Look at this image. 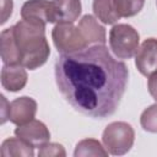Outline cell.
I'll use <instances>...</instances> for the list:
<instances>
[{
  "label": "cell",
  "mask_w": 157,
  "mask_h": 157,
  "mask_svg": "<svg viewBox=\"0 0 157 157\" xmlns=\"http://www.w3.org/2000/svg\"><path fill=\"white\" fill-rule=\"evenodd\" d=\"M156 4H157V1H156Z\"/></svg>",
  "instance_id": "cell-23"
},
{
  "label": "cell",
  "mask_w": 157,
  "mask_h": 157,
  "mask_svg": "<svg viewBox=\"0 0 157 157\" xmlns=\"http://www.w3.org/2000/svg\"><path fill=\"white\" fill-rule=\"evenodd\" d=\"M140 43L137 31L126 23H118L112 27L109 32V47L118 59L132 58Z\"/></svg>",
  "instance_id": "cell-4"
},
{
  "label": "cell",
  "mask_w": 157,
  "mask_h": 157,
  "mask_svg": "<svg viewBox=\"0 0 157 157\" xmlns=\"http://www.w3.org/2000/svg\"><path fill=\"white\" fill-rule=\"evenodd\" d=\"M78 29L88 45L93 44H105L107 33L105 28L98 23V21L92 15H85L78 22Z\"/></svg>",
  "instance_id": "cell-11"
},
{
  "label": "cell",
  "mask_w": 157,
  "mask_h": 157,
  "mask_svg": "<svg viewBox=\"0 0 157 157\" xmlns=\"http://www.w3.org/2000/svg\"><path fill=\"white\" fill-rule=\"evenodd\" d=\"M1 103H2V108H1V124H4L6 120H9V108H10V103H7V101L5 99V97L1 94Z\"/></svg>",
  "instance_id": "cell-22"
},
{
  "label": "cell",
  "mask_w": 157,
  "mask_h": 157,
  "mask_svg": "<svg viewBox=\"0 0 157 157\" xmlns=\"http://www.w3.org/2000/svg\"><path fill=\"white\" fill-rule=\"evenodd\" d=\"M22 20L45 26L47 23H54L53 2L49 0H27L21 7Z\"/></svg>",
  "instance_id": "cell-6"
},
{
  "label": "cell",
  "mask_w": 157,
  "mask_h": 157,
  "mask_svg": "<svg viewBox=\"0 0 157 157\" xmlns=\"http://www.w3.org/2000/svg\"><path fill=\"white\" fill-rule=\"evenodd\" d=\"M52 38L55 48L60 54H71L88 47L78 27L71 22L56 23L52 31Z\"/></svg>",
  "instance_id": "cell-5"
},
{
  "label": "cell",
  "mask_w": 157,
  "mask_h": 157,
  "mask_svg": "<svg viewBox=\"0 0 157 157\" xmlns=\"http://www.w3.org/2000/svg\"><path fill=\"white\" fill-rule=\"evenodd\" d=\"M54 74L65 101L75 110L98 119L115 113L129 80L126 64L114 59L104 44L61 54Z\"/></svg>",
  "instance_id": "cell-1"
},
{
  "label": "cell",
  "mask_w": 157,
  "mask_h": 157,
  "mask_svg": "<svg viewBox=\"0 0 157 157\" xmlns=\"http://www.w3.org/2000/svg\"><path fill=\"white\" fill-rule=\"evenodd\" d=\"M120 17H132L137 15L145 4V0H114Z\"/></svg>",
  "instance_id": "cell-17"
},
{
  "label": "cell",
  "mask_w": 157,
  "mask_h": 157,
  "mask_svg": "<svg viewBox=\"0 0 157 157\" xmlns=\"http://www.w3.org/2000/svg\"><path fill=\"white\" fill-rule=\"evenodd\" d=\"M135 66L144 76H150L157 70V39L147 38L135 54Z\"/></svg>",
  "instance_id": "cell-8"
},
{
  "label": "cell",
  "mask_w": 157,
  "mask_h": 157,
  "mask_svg": "<svg viewBox=\"0 0 157 157\" xmlns=\"http://www.w3.org/2000/svg\"><path fill=\"white\" fill-rule=\"evenodd\" d=\"M54 23L71 22L74 23L81 15V0H52Z\"/></svg>",
  "instance_id": "cell-12"
},
{
  "label": "cell",
  "mask_w": 157,
  "mask_h": 157,
  "mask_svg": "<svg viewBox=\"0 0 157 157\" xmlns=\"http://www.w3.org/2000/svg\"><path fill=\"white\" fill-rule=\"evenodd\" d=\"M37 102L27 96L18 97L10 103L9 120L15 125H23L34 119L37 113Z\"/></svg>",
  "instance_id": "cell-9"
},
{
  "label": "cell",
  "mask_w": 157,
  "mask_h": 157,
  "mask_svg": "<svg viewBox=\"0 0 157 157\" xmlns=\"http://www.w3.org/2000/svg\"><path fill=\"white\" fill-rule=\"evenodd\" d=\"M75 157H87V156H102L107 157L108 151L105 150L102 144L96 140V139H83L80 142H77L75 151H74Z\"/></svg>",
  "instance_id": "cell-16"
},
{
  "label": "cell",
  "mask_w": 157,
  "mask_h": 157,
  "mask_svg": "<svg viewBox=\"0 0 157 157\" xmlns=\"http://www.w3.org/2000/svg\"><path fill=\"white\" fill-rule=\"evenodd\" d=\"M27 71L21 64H4L1 69V86L9 92L21 91L27 83Z\"/></svg>",
  "instance_id": "cell-10"
},
{
  "label": "cell",
  "mask_w": 157,
  "mask_h": 157,
  "mask_svg": "<svg viewBox=\"0 0 157 157\" xmlns=\"http://www.w3.org/2000/svg\"><path fill=\"white\" fill-rule=\"evenodd\" d=\"M13 38L18 63L26 69L36 70L47 63L50 48L45 37V26L21 20L13 25Z\"/></svg>",
  "instance_id": "cell-2"
},
{
  "label": "cell",
  "mask_w": 157,
  "mask_h": 157,
  "mask_svg": "<svg viewBox=\"0 0 157 157\" xmlns=\"http://www.w3.org/2000/svg\"><path fill=\"white\" fill-rule=\"evenodd\" d=\"M1 5H2V18H1V23H5L7 17L11 16L12 13V0H1Z\"/></svg>",
  "instance_id": "cell-21"
},
{
  "label": "cell",
  "mask_w": 157,
  "mask_h": 157,
  "mask_svg": "<svg viewBox=\"0 0 157 157\" xmlns=\"http://www.w3.org/2000/svg\"><path fill=\"white\" fill-rule=\"evenodd\" d=\"M33 146L20 137H9L1 145V157H33Z\"/></svg>",
  "instance_id": "cell-13"
},
{
  "label": "cell",
  "mask_w": 157,
  "mask_h": 157,
  "mask_svg": "<svg viewBox=\"0 0 157 157\" xmlns=\"http://www.w3.org/2000/svg\"><path fill=\"white\" fill-rule=\"evenodd\" d=\"M15 135L33 147L40 148L44 144L49 142L50 132L47 125L40 120H31L15 129Z\"/></svg>",
  "instance_id": "cell-7"
},
{
  "label": "cell",
  "mask_w": 157,
  "mask_h": 157,
  "mask_svg": "<svg viewBox=\"0 0 157 157\" xmlns=\"http://www.w3.org/2000/svg\"><path fill=\"white\" fill-rule=\"evenodd\" d=\"M92 10L94 16L105 25H113L121 18L117 11L114 0H93Z\"/></svg>",
  "instance_id": "cell-15"
},
{
  "label": "cell",
  "mask_w": 157,
  "mask_h": 157,
  "mask_svg": "<svg viewBox=\"0 0 157 157\" xmlns=\"http://www.w3.org/2000/svg\"><path fill=\"white\" fill-rule=\"evenodd\" d=\"M147 88H148V92H150L151 97L155 101H157V70L148 76Z\"/></svg>",
  "instance_id": "cell-20"
},
{
  "label": "cell",
  "mask_w": 157,
  "mask_h": 157,
  "mask_svg": "<svg viewBox=\"0 0 157 157\" xmlns=\"http://www.w3.org/2000/svg\"><path fill=\"white\" fill-rule=\"evenodd\" d=\"M38 156L39 157H65L66 152L63 145L56 142H47L39 148Z\"/></svg>",
  "instance_id": "cell-19"
},
{
  "label": "cell",
  "mask_w": 157,
  "mask_h": 157,
  "mask_svg": "<svg viewBox=\"0 0 157 157\" xmlns=\"http://www.w3.org/2000/svg\"><path fill=\"white\" fill-rule=\"evenodd\" d=\"M0 53L4 64H20L15 38H13V26L4 29L0 34Z\"/></svg>",
  "instance_id": "cell-14"
},
{
  "label": "cell",
  "mask_w": 157,
  "mask_h": 157,
  "mask_svg": "<svg viewBox=\"0 0 157 157\" xmlns=\"http://www.w3.org/2000/svg\"><path fill=\"white\" fill-rule=\"evenodd\" d=\"M140 124L145 131L157 134V103L150 105L141 113Z\"/></svg>",
  "instance_id": "cell-18"
},
{
  "label": "cell",
  "mask_w": 157,
  "mask_h": 157,
  "mask_svg": "<svg viewBox=\"0 0 157 157\" xmlns=\"http://www.w3.org/2000/svg\"><path fill=\"white\" fill-rule=\"evenodd\" d=\"M102 141L108 153L123 156L131 150L135 141V131L125 121H113L105 126L102 134Z\"/></svg>",
  "instance_id": "cell-3"
}]
</instances>
